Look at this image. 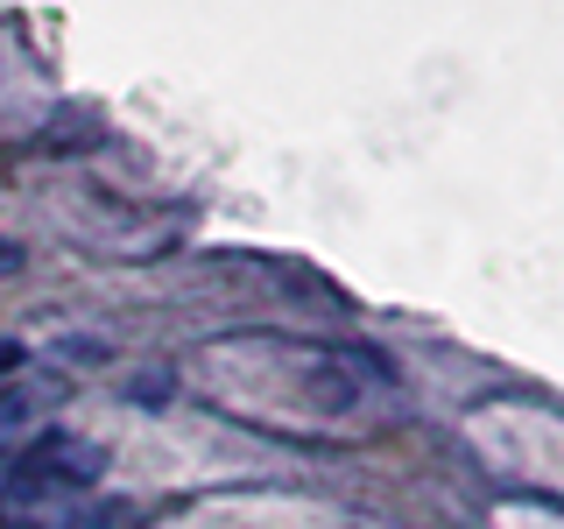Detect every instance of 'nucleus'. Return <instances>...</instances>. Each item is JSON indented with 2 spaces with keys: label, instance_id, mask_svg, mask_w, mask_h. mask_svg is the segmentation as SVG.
Returning a JSON list of instances; mask_svg holds the SVG:
<instances>
[{
  "label": "nucleus",
  "instance_id": "obj_5",
  "mask_svg": "<svg viewBox=\"0 0 564 529\" xmlns=\"http://www.w3.org/2000/svg\"><path fill=\"white\" fill-rule=\"evenodd\" d=\"M8 261H14V247H8V240H0V269H8Z\"/></svg>",
  "mask_w": 564,
  "mask_h": 529
},
{
  "label": "nucleus",
  "instance_id": "obj_3",
  "mask_svg": "<svg viewBox=\"0 0 564 529\" xmlns=\"http://www.w3.org/2000/svg\"><path fill=\"white\" fill-rule=\"evenodd\" d=\"M14 367H22V346H14V339H0V381H8Z\"/></svg>",
  "mask_w": 564,
  "mask_h": 529
},
{
  "label": "nucleus",
  "instance_id": "obj_2",
  "mask_svg": "<svg viewBox=\"0 0 564 529\" xmlns=\"http://www.w3.org/2000/svg\"><path fill=\"white\" fill-rule=\"evenodd\" d=\"M50 402H64V381H43V375H22V367H14V375L0 381V438L35 431Z\"/></svg>",
  "mask_w": 564,
  "mask_h": 529
},
{
  "label": "nucleus",
  "instance_id": "obj_4",
  "mask_svg": "<svg viewBox=\"0 0 564 529\" xmlns=\"http://www.w3.org/2000/svg\"><path fill=\"white\" fill-rule=\"evenodd\" d=\"M0 529H35V522H14V516H0Z\"/></svg>",
  "mask_w": 564,
  "mask_h": 529
},
{
  "label": "nucleus",
  "instance_id": "obj_1",
  "mask_svg": "<svg viewBox=\"0 0 564 529\" xmlns=\"http://www.w3.org/2000/svg\"><path fill=\"white\" fill-rule=\"evenodd\" d=\"M106 452L78 431H35L8 466V494L14 501H57V494H85L99 487Z\"/></svg>",
  "mask_w": 564,
  "mask_h": 529
}]
</instances>
